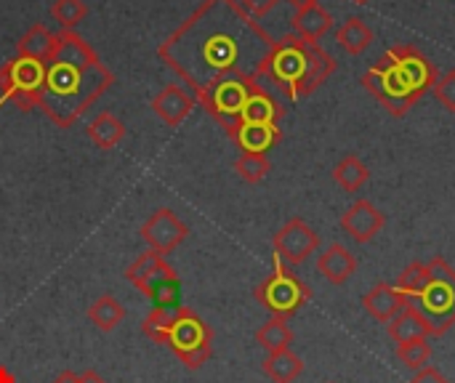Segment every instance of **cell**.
<instances>
[{
    "label": "cell",
    "instance_id": "cell-1",
    "mask_svg": "<svg viewBox=\"0 0 455 383\" xmlns=\"http://www.w3.org/2000/svg\"><path fill=\"white\" fill-rule=\"evenodd\" d=\"M275 37L259 24L243 0H203L157 48L200 101L216 83L259 80Z\"/></svg>",
    "mask_w": 455,
    "mask_h": 383
},
{
    "label": "cell",
    "instance_id": "cell-2",
    "mask_svg": "<svg viewBox=\"0 0 455 383\" xmlns=\"http://www.w3.org/2000/svg\"><path fill=\"white\" fill-rule=\"evenodd\" d=\"M115 75L101 64L99 53L77 32L61 29L51 59L45 61V80L37 107L59 125L69 128L107 88Z\"/></svg>",
    "mask_w": 455,
    "mask_h": 383
},
{
    "label": "cell",
    "instance_id": "cell-3",
    "mask_svg": "<svg viewBox=\"0 0 455 383\" xmlns=\"http://www.w3.org/2000/svg\"><path fill=\"white\" fill-rule=\"evenodd\" d=\"M336 69L339 61L320 43H307L296 32H291L275 40L261 77L277 96L296 101L312 96Z\"/></svg>",
    "mask_w": 455,
    "mask_h": 383
},
{
    "label": "cell",
    "instance_id": "cell-4",
    "mask_svg": "<svg viewBox=\"0 0 455 383\" xmlns=\"http://www.w3.org/2000/svg\"><path fill=\"white\" fill-rule=\"evenodd\" d=\"M427 269L429 285L419 296L405 301V307L416 309L424 317L432 331V339H440L455 325V269L443 256L429 259Z\"/></svg>",
    "mask_w": 455,
    "mask_h": 383
},
{
    "label": "cell",
    "instance_id": "cell-5",
    "mask_svg": "<svg viewBox=\"0 0 455 383\" xmlns=\"http://www.w3.org/2000/svg\"><path fill=\"white\" fill-rule=\"evenodd\" d=\"M256 299L267 307L277 320H291L309 299L312 288L293 272V267L283 264L277 256L272 261V275L256 288Z\"/></svg>",
    "mask_w": 455,
    "mask_h": 383
},
{
    "label": "cell",
    "instance_id": "cell-6",
    "mask_svg": "<svg viewBox=\"0 0 455 383\" xmlns=\"http://www.w3.org/2000/svg\"><path fill=\"white\" fill-rule=\"evenodd\" d=\"M45 80V61L13 56L5 64H0V107L5 101H13L19 109L29 112L37 107Z\"/></svg>",
    "mask_w": 455,
    "mask_h": 383
},
{
    "label": "cell",
    "instance_id": "cell-7",
    "mask_svg": "<svg viewBox=\"0 0 455 383\" xmlns=\"http://www.w3.org/2000/svg\"><path fill=\"white\" fill-rule=\"evenodd\" d=\"M387 56H389V61H392L400 83H403V88L416 101H421L435 88L440 75H437V67L432 64V59L421 48H416L411 43H400V45H392L387 51Z\"/></svg>",
    "mask_w": 455,
    "mask_h": 383
},
{
    "label": "cell",
    "instance_id": "cell-8",
    "mask_svg": "<svg viewBox=\"0 0 455 383\" xmlns=\"http://www.w3.org/2000/svg\"><path fill=\"white\" fill-rule=\"evenodd\" d=\"M363 85L368 93H373V99L392 115V117H405L413 107L416 99L403 88L389 56L384 53L365 75H363Z\"/></svg>",
    "mask_w": 455,
    "mask_h": 383
},
{
    "label": "cell",
    "instance_id": "cell-9",
    "mask_svg": "<svg viewBox=\"0 0 455 383\" xmlns=\"http://www.w3.org/2000/svg\"><path fill=\"white\" fill-rule=\"evenodd\" d=\"M165 341L189 368H200L211 355V331L192 312H179L173 317L171 328L165 331Z\"/></svg>",
    "mask_w": 455,
    "mask_h": 383
},
{
    "label": "cell",
    "instance_id": "cell-10",
    "mask_svg": "<svg viewBox=\"0 0 455 383\" xmlns=\"http://www.w3.org/2000/svg\"><path fill=\"white\" fill-rule=\"evenodd\" d=\"M248 93H251V83H248V80L229 77V80L216 83V85L200 99V104L208 109V115H213V120H216L227 133H232V131L240 125V115H243V107H245V101H248Z\"/></svg>",
    "mask_w": 455,
    "mask_h": 383
},
{
    "label": "cell",
    "instance_id": "cell-11",
    "mask_svg": "<svg viewBox=\"0 0 455 383\" xmlns=\"http://www.w3.org/2000/svg\"><path fill=\"white\" fill-rule=\"evenodd\" d=\"M275 245V256L288 264V267H299L304 264L309 256H315L320 251V235L304 221V219H291L272 240Z\"/></svg>",
    "mask_w": 455,
    "mask_h": 383
},
{
    "label": "cell",
    "instance_id": "cell-12",
    "mask_svg": "<svg viewBox=\"0 0 455 383\" xmlns=\"http://www.w3.org/2000/svg\"><path fill=\"white\" fill-rule=\"evenodd\" d=\"M285 115L283 99L269 88L264 77L251 83L248 101L243 107L240 123H256V125H280V117Z\"/></svg>",
    "mask_w": 455,
    "mask_h": 383
},
{
    "label": "cell",
    "instance_id": "cell-13",
    "mask_svg": "<svg viewBox=\"0 0 455 383\" xmlns=\"http://www.w3.org/2000/svg\"><path fill=\"white\" fill-rule=\"evenodd\" d=\"M387 227V216L371 203V200H357L341 213V229L360 245H368L381 229Z\"/></svg>",
    "mask_w": 455,
    "mask_h": 383
},
{
    "label": "cell",
    "instance_id": "cell-14",
    "mask_svg": "<svg viewBox=\"0 0 455 383\" xmlns=\"http://www.w3.org/2000/svg\"><path fill=\"white\" fill-rule=\"evenodd\" d=\"M141 235H144V240H147L157 253H163V251L176 248V245L187 237V227L179 221L176 213H171V211L163 208V211H157V213L144 224Z\"/></svg>",
    "mask_w": 455,
    "mask_h": 383
},
{
    "label": "cell",
    "instance_id": "cell-15",
    "mask_svg": "<svg viewBox=\"0 0 455 383\" xmlns=\"http://www.w3.org/2000/svg\"><path fill=\"white\" fill-rule=\"evenodd\" d=\"M363 307H365V312H368L376 323L389 325V323L405 309V299H403V293L397 291V285H392V283H376V285L363 296Z\"/></svg>",
    "mask_w": 455,
    "mask_h": 383
},
{
    "label": "cell",
    "instance_id": "cell-16",
    "mask_svg": "<svg viewBox=\"0 0 455 383\" xmlns=\"http://www.w3.org/2000/svg\"><path fill=\"white\" fill-rule=\"evenodd\" d=\"M317 272L331 283V285H347L349 277L357 272V259L352 256V251L341 243L328 245L320 256H317Z\"/></svg>",
    "mask_w": 455,
    "mask_h": 383
},
{
    "label": "cell",
    "instance_id": "cell-17",
    "mask_svg": "<svg viewBox=\"0 0 455 383\" xmlns=\"http://www.w3.org/2000/svg\"><path fill=\"white\" fill-rule=\"evenodd\" d=\"M232 141L243 149V152H253V155H267L275 144H280L283 131L280 125H256V123H240L232 133Z\"/></svg>",
    "mask_w": 455,
    "mask_h": 383
},
{
    "label": "cell",
    "instance_id": "cell-18",
    "mask_svg": "<svg viewBox=\"0 0 455 383\" xmlns=\"http://www.w3.org/2000/svg\"><path fill=\"white\" fill-rule=\"evenodd\" d=\"M195 96L189 91H184L181 85H165L155 99H152V109L157 112V117H163L168 125H179L195 107Z\"/></svg>",
    "mask_w": 455,
    "mask_h": 383
},
{
    "label": "cell",
    "instance_id": "cell-19",
    "mask_svg": "<svg viewBox=\"0 0 455 383\" xmlns=\"http://www.w3.org/2000/svg\"><path fill=\"white\" fill-rule=\"evenodd\" d=\"M331 27H333V16L320 3H312L293 13V29L307 43H320L331 32Z\"/></svg>",
    "mask_w": 455,
    "mask_h": 383
},
{
    "label": "cell",
    "instance_id": "cell-20",
    "mask_svg": "<svg viewBox=\"0 0 455 383\" xmlns=\"http://www.w3.org/2000/svg\"><path fill=\"white\" fill-rule=\"evenodd\" d=\"M389 339L400 347V344H411V341H429L432 339V331L429 325L424 323V317L405 307L392 323H389Z\"/></svg>",
    "mask_w": 455,
    "mask_h": 383
},
{
    "label": "cell",
    "instance_id": "cell-21",
    "mask_svg": "<svg viewBox=\"0 0 455 383\" xmlns=\"http://www.w3.org/2000/svg\"><path fill=\"white\" fill-rule=\"evenodd\" d=\"M56 45V35L43 27V24H32L19 40H16V56H27V59H37V61H48Z\"/></svg>",
    "mask_w": 455,
    "mask_h": 383
},
{
    "label": "cell",
    "instance_id": "cell-22",
    "mask_svg": "<svg viewBox=\"0 0 455 383\" xmlns=\"http://www.w3.org/2000/svg\"><path fill=\"white\" fill-rule=\"evenodd\" d=\"M336 43H339L347 53L360 56V53H365V51L371 48V43H373V29H371V24H368L363 16H349V19L339 27V32H336Z\"/></svg>",
    "mask_w": 455,
    "mask_h": 383
},
{
    "label": "cell",
    "instance_id": "cell-23",
    "mask_svg": "<svg viewBox=\"0 0 455 383\" xmlns=\"http://www.w3.org/2000/svg\"><path fill=\"white\" fill-rule=\"evenodd\" d=\"M264 373L275 383H293L301 373H304V363L299 355H293L291 349L283 352H272L264 360Z\"/></svg>",
    "mask_w": 455,
    "mask_h": 383
},
{
    "label": "cell",
    "instance_id": "cell-24",
    "mask_svg": "<svg viewBox=\"0 0 455 383\" xmlns=\"http://www.w3.org/2000/svg\"><path fill=\"white\" fill-rule=\"evenodd\" d=\"M371 179L368 165L357 157V155H347L339 160V165L333 168V181L344 189V192H360Z\"/></svg>",
    "mask_w": 455,
    "mask_h": 383
},
{
    "label": "cell",
    "instance_id": "cell-25",
    "mask_svg": "<svg viewBox=\"0 0 455 383\" xmlns=\"http://www.w3.org/2000/svg\"><path fill=\"white\" fill-rule=\"evenodd\" d=\"M88 136L93 139L96 147L112 149V147H117L120 139L125 136V128H123V123H120L112 112H99V115L91 120V125H88Z\"/></svg>",
    "mask_w": 455,
    "mask_h": 383
},
{
    "label": "cell",
    "instance_id": "cell-26",
    "mask_svg": "<svg viewBox=\"0 0 455 383\" xmlns=\"http://www.w3.org/2000/svg\"><path fill=\"white\" fill-rule=\"evenodd\" d=\"M256 341L272 355V352H283V349H291V341H293V331L288 328L285 320H269L267 325L259 328L256 333Z\"/></svg>",
    "mask_w": 455,
    "mask_h": 383
},
{
    "label": "cell",
    "instance_id": "cell-27",
    "mask_svg": "<svg viewBox=\"0 0 455 383\" xmlns=\"http://www.w3.org/2000/svg\"><path fill=\"white\" fill-rule=\"evenodd\" d=\"M427 285H429V269H427L424 261H411L403 269L400 280H397V291L403 293L405 301H411L413 296H419Z\"/></svg>",
    "mask_w": 455,
    "mask_h": 383
},
{
    "label": "cell",
    "instance_id": "cell-28",
    "mask_svg": "<svg viewBox=\"0 0 455 383\" xmlns=\"http://www.w3.org/2000/svg\"><path fill=\"white\" fill-rule=\"evenodd\" d=\"M51 16L56 19V24L61 29L75 32V27L88 16V5H85V0H53Z\"/></svg>",
    "mask_w": 455,
    "mask_h": 383
},
{
    "label": "cell",
    "instance_id": "cell-29",
    "mask_svg": "<svg viewBox=\"0 0 455 383\" xmlns=\"http://www.w3.org/2000/svg\"><path fill=\"white\" fill-rule=\"evenodd\" d=\"M269 157L267 155H253V152H243L235 163V171L240 173V179H245L248 184H259L267 173H269Z\"/></svg>",
    "mask_w": 455,
    "mask_h": 383
},
{
    "label": "cell",
    "instance_id": "cell-30",
    "mask_svg": "<svg viewBox=\"0 0 455 383\" xmlns=\"http://www.w3.org/2000/svg\"><path fill=\"white\" fill-rule=\"evenodd\" d=\"M397 360L411 368V371H421L432 363V344L429 341H411V344H400L397 347Z\"/></svg>",
    "mask_w": 455,
    "mask_h": 383
},
{
    "label": "cell",
    "instance_id": "cell-31",
    "mask_svg": "<svg viewBox=\"0 0 455 383\" xmlns=\"http://www.w3.org/2000/svg\"><path fill=\"white\" fill-rule=\"evenodd\" d=\"M91 317H93V323L99 325V328H104V331H109V328H115L117 323H120V317H123V309L115 304V299L112 296H104L93 309H91Z\"/></svg>",
    "mask_w": 455,
    "mask_h": 383
},
{
    "label": "cell",
    "instance_id": "cell-32",
    "mask_svg": "<svg viewBox=\"0 0 455 383\" xmlns=\"http://www.w3.org/2000/svg\"><path fill=\"white\" fill-rule=\"evenodd\" d=\"M432 91H435L437 101H440L448 112H455V69L440 75Z\"/></svg>",
    "mask_w": 455,
    "mask_h": 383
},
{
    "label": "cell",
    "instance_id": "cell-33",
    "mask_svg": "<svg viewBox=\"0 0 455 383\" xmlns=\"http://www.w3.org/2000/svg\"><path fill=\"white\" fill-rule=\"evenodd\" d=\"M408 383H453L448 376H443L435 365H427L421 371H416V376Z\"/></svg>",
    "mask_w": 455,
    "mask_h": 383
},
{
    "label": "cell",
    "instance_id": "cell-34",
    "mask_svg": "<svg viewBox=\"0 0 455 383\" xmlns=\"http://www.w3.org/2000/svg\"><path fill=\"white\" fill-rule=\"evenodd\" d=\"M243 3L248 5V11H251L256 19H261V16H264L272 5H277L280 0H243Z\"/></svg>",
    "mask_w": 455,
    "mask_h": 383
},
{
    "label": "cell",
    "instance_id": "cell-35",
    "mask_svg": "<svg viewBox=\"0 0 455 383\" xmlns=\"http://www.w3.org/2000/svg\"><path fill=\"white\" fill-rule=\"evenodd\" d=\"M291 5H296V11L299 8H307V5H312V3H320V0H288Z\"/></svg>",
    "mask_w": 455,
    "mask_h": 383
},
{
    "label": "cell",
    "instance_id": "cell-36",
    "mask_svg": "<svg viewBox=\"0 0 455 383\" xmlns=\"http://www.w3.org/2000/svg\"><path fill=\"white\" fill-rule=\"evenodd\" d=\"M56 383H83V379H77V376H64V379H59Z\"/></svg>",
    "mask_w": 455,
    "mask_h": 383
},
{
    "label": "cell",
    "instance_id": "cell-37",
    "mask_svg": "<svg viewBox=\"0 0 455 383\" xmlns=\"http://www.w3.org/2000/svg\"><path fill=\"white\" fill-rule=\"evenodd\" d=\"M83 383H101L96 376H83Z\"/></svg>",
    "mask_w": 455,
    "mask_h": 383
}]
</instances>
